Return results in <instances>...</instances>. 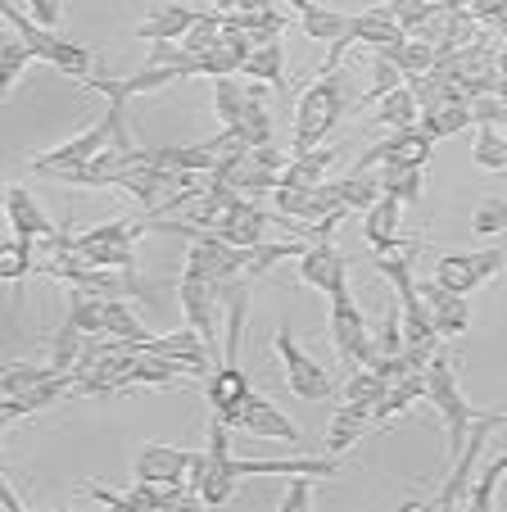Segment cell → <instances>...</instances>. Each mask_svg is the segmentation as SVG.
I'll return each instance as SVG.
<instances>
[{
    "mask_svg": "<svg viewBox=\"0 0 507 512\" xmlns=\"http://www.w3.org/2000/svg\"><path fill=\"white\" fill-rule=\"evenodd\" d=\"M218 37H222V14H218V10H209V14H200V19H195V28L182 37V46L191 50L195 59H200Z\"/></svg>",
    "mask_w": 507,
    "mask_h": 512,
    "instance_id": "bcb514c9",
    "label": "cell"
},
{
    "mask_svg": "<svg viewBox=\"0 0 507 512\" xmlns=\"http://www.w3.org/2000/svg\"><path fill=\"white\" fill-rule=\"evenodd\" d=\"M331 345H335V358H340V368H372L376 358V340L367 336V318L363 309L354 304V295H349V277L335 281L331 290Z\"/></svg>",
    "mask_w": 507,
    "mask_h": 512,
    "instance_id": "277c9868",
    "label": "cell"
},
{
    "mask_svg": "<svg viewBox=\"0 0 507 512\" xmlns=\"http://www.w3.org/2000/svg\"><path fill=\"white\" fill-rule=\"evenodd\" d=\"M299 28H304V37L308 41H340L345 37V28H349V14L345 10H335V5H322V0H313V10H304L299 14Z\"/></svg>",
    "mask_w": 507,
    "mask_h": 512,
    "instance_id": "83f0119b",
    "label": "cell"
},
{
    "mask_svg": "<svg viewBox=\"0 0 507 512\" xmlns=\"http://www.w3.org/2000/svg\"><path fill=\"white\" fill-rule=\"evenodd\" d=\"M507 263L503 250H476V254H440L435 259V281L453 295H476L489 277H498Z\"/></svg>",
    "mask_w": 507,
    "mask_h": 512,
    "instance_id": "30bf717a",
    "label": "cell"
},
{
    "mask_svg": "<svg viewBox=\"0 0 507 512\" xmlns=\"http://www.w3.org/2000/svg\"><path fill=\"white\" fill-rule=\"evenodd\" d=\"M82 345H87V331L73 327V322H59L55 331H50V345H46V363L55 372H73L77 368V354H82Z\"/></svg>",
    "mask_w": 507,
    "mask_h": 512,
    "instance_id": "4dcf8cb0",
    "label": "cell"
},
{
    "mask_svg": "<svg viewBox=\"0 0 507 512\" xmlns=\"http://www.w3.org/2000/svg\"><path fill=\"white\" fill-rule=\"evenodd\" d=\"M73 390H77V372H59V377H50V381H41V386H32L28 395L5 399V404H0V422L14 426V422H23V417L41 413V408L59 404V399H68Z\"/></svg>",
    "mask_w": 507,
    "mask_h": 512,
    "instance_id": "9a60e30c",
    "label": "cell"
},
{
    "mask_svg": "<svg viewBox=\"0 0 507 512\" xmlns=\"http://www.w3.org/2000/svg\"><path fill=\"white\" fill-rule=\"evenodd\" d=\"M245 73L249 78H259V82H268L272 91H286L290 87L286 82V46H281L277 37L263 41V46H254V55L245 59Z\"/></svg>",
    "mask_w": 507,
    "mask_h": 512,
    "instance_id": "484cf974",
    "label": "cell"
},
{
    "mask_svg": "<svg viewBox=\"0 0 507 512\" xmlns=\"http://www.w3.org/2000/svg\"><path fill=\"white\" fill-rule=\"evenodd\" d=\"M363 218H367L363 236H367V245H372V250H381V245H390V241H399V236H403V204L394 200V195H381V200H376Z\"/></svg>",
    "mask_w": 507,
    "mask_h": 512,
    "instance_id": "cb8c5ba5",
    "label": "cell"
},
{
    "mask_svg": "<svg viewBox=\"0 0 507 512\" xmlns=\"http://www.w3.org/2000/svg\"><path fill=\"white\" fill-rule=\"evenodd\" d=\"M313 241H304V236H295V241H259L249 245V263H245V277H263V272H272L281 259H299V254L308 250Z\"/></svg>",
    "mask_w": 507,
    "mask_h": 512,
    "instance_id": "f546056e",
    "label": "cell"
},
{
    "mask_svg": "<svg viewBox=\"0 0 507 512\" xmlns=\"http://www.w3.org/2000/svg\"><path fill=\"white\" fill-rule=\"evenodd\" d=\"M19 5H28V14L41 28H59V19H64V0H19Z\"/></svg>",
    "mask_w": 507,
    "mask_h": 512,
    "instance_id": "681fc988",
    "label": "cell"
},
{
    "mask_svg": "<svg viewBox=\"0 0 507 512\" xmlns=\"http://www.w3.org/2000/svg\"><path fill=\"white\" fill-rule=\"evenodd\" d=\"M240 426H245L249 435H259V440H286V445H299V440H304V426H295L272 399H263V395H249L245 422Z\"/></svg>",
    "mask_w": 507,
    "mask_h": 512,
    "instance_id": "e0dca14e",
    "label": "cell"
},
{
    "mask_svg": "<svg viewBox=\"0 0 507 512\" xmlns=\"http://www.w3.org/2000/svg\"><path fill=\"white\" fill-rule=\"evenodd\" d=\"M68 322L82 327L87 336H109L105 331V300L91 290H68Z\"/></svg>",
    "mask_w": 507,
    "mask_h": 512,
    "instance_id": "e575fe53",
    "label": "cell"
},
{
    "mask_svg": "<svg viewBox=\"0 0 507 512\" xmlns=\"http://www.w3.org/2000/svg\"><path fill=\"white\" fill-rule=\"evenodd\" d=\"M494 68H498V78L507 82V55H498V59H494Z\"/></svg>",
    "mask_w": 507,
    "mask_h": 512,
    "instance_id": "816d5d0a",
    "label": "cell"
},
{
    "mask_svg": "<svg viewBox=\"0 0 507 512\" xmlns=\"http://www.w3.org/2000/svg\"><path fill=\"white\" fill-rule=\"evenodd\" d=\"M503 118H507V105H503V96H494V91H489V96H471V123H498L503 127Z\"/></svg>",
    "mask_w": 507,
    "mask_h": 512,
    "instance_id": "c3c4849f",
    "label": "cell"
},
{
    "mask_svg": "<svg viewBox=\"0 0 507 512\" xmlns=\"http://www.w3.org/2000/svg\"><path fill=\"white\" fill-rule=\"evenodd\" d=\"M204 481H200V494L195 499L200 503H213V508H222V503H231V494H236L240 476L236 467H231V426L222 422V417H213L209 422V445H204Z\"/></svg>",
    "mask_w": 507,
    "mask_h": 512,
    "instance_id": "9c48e42d",
    "label": "cell"
},
{
    "mask_svg": "<svg viewBox=\"0 0 507 512\" xmlns=\"http://www.w3.org/2000/svg\"><path fill=\"white\" fill-rule=\"evenodd\" d=\"M376 182L385 195H394L399 204H417L421 200V168H403V164H381Z\"/></svg>",
    "mask_w": 507,
    "mask_h": 512,
    "instance_id": "8d00e7d4",
    "label": "cell"
},
{
    "mask_svg": "<svg viewBox=\"0 0 507 512\" xmlns=\"http://www.w3.org/2000/svg\"><path fill=\"white\" fill-rule=\"evenodd\" d=\"M195 458L200 454H186V449H173V445H145V449H136V458H132V481L191 485Z\"/></svg>",
    "mask_w": 507,
    "mask_h": 512,
    "instance_id": "8fae6325",
    "label": "cell"
},
{
    "mask_svg": "<svg viewBox=\"0 0 507 512\" xmlns=\"http://www.w3.org/2000/svg\"><path fill=\"white\" fill-rule=\"evenodd\" d=\"M218 290H222V281H213L209 272H200V268H186L182 281H177V300H182V309H186V322L204 336L213 358H218V309H222Z\"/></svg>",
    "mask_w": 507,
    "mask_h": 512,
    "instance_id": "ba28073f",
    "label": "cell"
},
{
    "mask_svg": "<svg viewBox=\"0 0 507 512\" xmlns=\"http://www.w3.org/2000/svg\"><path fill=\"white\" fill-rule=\"evenodd\" d=\"M498 426H507V413H498V408H480L476 422H471L467 445H462V454L449 463V476H444V485L426 499V508H458V503H467L471 481H476V463H480L489 435H494Z\"/></svg>",
    "mask_w": 507,
    "mask_h": 512,
    "instance_id": "5b68a950",
    "label": "cell"
},
{
    "mask_svg": "<svg viewBox=\"0 0 507 512\" xmlns=\"http://www.w3.org/2000/svg\"><path fill=\"white\" fill-rule=\"evenodd\" d=\"M195 19H200V10L182 5V0H168L145 23H136V41H182L195 28Z\"/></svg>",
    "mask_w": 507,
    "mask_h": 512,
    "instance_id": "ac0fdd59",
    "label": "cell"
},
{
    "mask_svg": "<svg viewBox=\"0 0 507 512\" xmlns=\"http://www.w3.org/2000/svg\"><path fill=\"white\" fill-rule=\"evenodd\" d=\"M0 508H5V512H23V499L10 490V485H0Z\"/></svg>",
    "mask_w": 507,
    "mask_h": 512,
    "instance_id": "f907efd6",
    "label": "cell"
},
{
    "mask_svg": "<svg viewBox=\"0 0 507 512\" xmlns=\"http://www.w3.org/2000/svg\"><path fill=\"white\" fill-rule=\"evenodd\" d=\"M381 390H385V381H381V372H376V368H354V372H349V381H345V399H349V404L376 408Z\"/></svg>",
    "mask_w": 507,
    "mask_h": 512,
    "instance_id": "ee69618b",
    "label": "cell"
},
{
    "mask_svg": "<svg viewBox=\"0 0 507 512\" xmlns=\"http://www.w3.org/2000/svg\"><path fill=\"white\" fill-rule=\"evenodd\" d=\"M372 55H385L390 64H399L403 78H421V73H431L435 68L440 50H435L431 41H421V37H403V41H390V46H376Z\"/></svg>",
    "mask_w": 507,
    "mask_h": 512,
    "instance_id": "603a6c76",
    "label": "cell"
},
{
    "mask_svg": "<svg viewBox=\"0 0 507 512\" xmlns=\"http://www.w3.org/2000/svg\"><path fill=\"white\" fill-rule=\"evenodd\" d=\"M426 399H431L435 413L444 417V435H449V463H453V458L462 454V445H467L471 422H476L480 408L467 404V395H462L449 349H435V358L426 363Z\"/></svg>",
    "mask_w": 507,
    "mask_h": 512,
    "instance_id": "3957f363",
    "label": "cell"
},
{
    "mask_svg": "<svg viewBox=\"0 0 507 512\" xmlns=\"http://www.w3.org/2000/svg\"><path fill=\"white\" fill-rule=\"evenodd\" d=\"M349 277V254L345 250H335L331 236H322V241H313L304 254H299V281L313 290H331L335 281H345Z\"/></svg>",
    "mask_w": 507,
    "mask_h": 512,
    "instance_id": "4fadbf2b",
    "label": "cell"
},
{
    "mask_svg": "<svg viewBox=\"0 0 507 512\" xmlns=\"http://www.w3.org/2000/svg\"><path fill=\"white\" fill-rule=\"evenodd\" d=\"M345 105H349V91H345L340 68H335V73H317L295 105V145H290V159L313 155L322 141H331Z\"/></svg>",
    "mask_w": 507,
    "mask_h": 512,
    "instance_id": "6da1fadb",
    "label": "cell"
},
{
    "mask_svg": "<svg viewBox=\"0 0 507 512\" xmlns=\"http://www.w3.org/2000/svg\"><path fill=\"white\" fill-rule=\"evenodd\" d=\"M127 105H118V100H109L105 118L100 123H91L87 132L68 136L64 145H55V150H41L37 159H32V173H50V168H73V164H91V159H100L109 150V141H114V127H118V114H123Z\"/></svg>",
    "mask_w": 507,
    "mask_h": 512,
    "instance_id": "8992f818",
    "label": "cell"
},
{
    "mask_svg": "<svg viewBox=\"0 0 507 512\" xmlns=\"http://www.w3.org/2000/svg\"><path fill=\"white\" fill-rule=\"evenodd\" d=\"M367 426H372V408L367 404H340L331 413V426H326V454H349V449L358 445V440H363L367 435Z\"/></svg>",
    "mask_w": 507,
    "mask_h": 512,
    "instance_id": "d6986e66",
    "label": "cell"
},
{
    "mask_svg": "<svg viewBox=\"0 0 507 512\" xmlns=\"http://www.w3.org/2000/svg\"><path fill=\"white\" fill-rule=\"evenodd\" d=\"M32 50H28V41L19 37V32H5V41H0V96L10 100L14 96V87H19V78H23V68L32 64Z\"/></svg>",
    "mask_w": 507,
    "mask_h": 512,
    "instance_id": "f1b7e54d",
    "label": "cell"
},
{
    "mask_svg": "<svg viewBox=\"0 0 507 512\" xmlns=\"http://www.w3.org/2000/svg\"><path fill=\"white\" fill-rule=\"evenodd\" d=\"M503 227H507V200L489 195V200H480L476 209H471V232L476 236H498Z\"/></svg>",
    "mask_w": 507,
    "mask_h": 512,
    "instance_id": "f6af8a7d",
    "label": "cell"
},
{
    "mask_svg": "<svg viewBox=\"0 0 507 512\" xmlns=\"http://www.w3.org/2000/svg\"><path fill=\"white\" fill-rule=\"evenodd\" d=\"M335 150H313V155H299L281 168V182L277 186H295V191H317L326 182V168H331Z\"/></svg>",
    "mask_w": 507,
    "mask_h": 512,
    "instance_id": "4316f807",
    "label": "cell"
},
{
    "mask_svg": "<svg viewBox=\"0 0 507 512\" xmlns=\"http://www.w3.org/2000/svg\"><path fill=\"white\" fill-rule=\"evenodd\" d=\"M385 5H390V10H403V5H412V0H385Z\"/></svg>",
    "mask_w": 507,
    "mask_h": 512,
    "instance_id": "f5cc1de1",
    "label": "cell"
},
{
    "mask_svg": "<svg viewBox=\"0 0 507 512\" xmlns=\"http://www.w3.org/2000/svg\"><path fill=\"white\" fill-rule=\"evenodd\" d=\"M503 472H507V454H498L494 463H489L485 472H480L476 481H471L467 503H471L476 512H489V508H494V490H498V481H503Z\"/></svg>",
    "mask_w": 507,
    "mask_h": 512,
    "instance_id": "7bdbcfd3",
    "label": "cell"
},
{
    "mask_svg": "<svg viewBox=\"0 0 507 512\" xmlns=\"http://www.w3.org/2000/svg\"><path fill=\"white\" fill-rule=\"evenodd\" d=\"M277 354H281V368H286V390L290 395L304 399V404H322V399H331L335 377L299 349V340H295V331L290 327L277 331Z\"/></svg>",
    "mask_w": 507,
    "mask_h": 512,
    "instance_id": "52a82bcc",
    "label": "cell"
},
{
    "mask_svg": "<svg viewBox=\"0 0 507 512\" xmlns=\"http://www.w3.org/2000/svg\"><path fill=\"white\" fill-rule=\"evenodd\" d=\"M503 132H507V118H503Z\"/></svg>",
    "mask_w": 507,
    "mask_h": 512,
    "instance_id": "db71d44e",
    "label": "cell"
},
{
    "mask_svg": "<svg viewBox=\"0 0 507 512\" xmlns=\"http://www.w3.org/2000/svg\"><path fill=\"white\" fill-rule=\"evenodd\" d=\"M0 19H5V28H14L23 41H28V50L37 59H46V64H55V55H59V32L55 28H41L37 19H32L28 10H19V5H0Z\"/></svg>",
    "mask_w": 507,
    "mask_h": 512,
    "instance_id": "44dd1931",
    "label": "cell"
},
{
    "mask_svg": "<svg viewBox=\"0 0 507 512\" xmlns=\"http://www.w3.org/2000/svg\"><path fill=\"white\" fill-rule=\"evenodd\" d=\"M236 132H240V141H245V145H272V114L263 109V100L249 96V105H245V114H240Z\"/></svg>",
    "mask_w": 507,
    "mask_h": 512,
    "instance_id": "b9f144b4",
    "label": "cell"
},
{
    "mask_svg": "<svg viewBox=\"0 0 507 512\" xmlns=\"http://www.w3.org/2000/svg\"><path fill=\"white\" fill-rule=\"evenodd\" d=\"M50 377H59L50 363H5V372H0V395L5 399H14V395H28L32 386H41V381H50Z\"/></svg>",
    "mask_w": 507,
    "mask_h": 512,
    "instance_id": "d590c367",
    "label": "cell"
},
{
    "mask_svg": "<svg viewBox=\"0 0 507 512\" xmlns=\"http://www.w3.org/2000/svg\"><path fill=\"white\" fill-rule=\"evenodd\" d=\"M421 300H426V309H431L435 327H440V336H462V331L471 327V304L467 295H453V290H444L440 281H421Z\"/></svg>",
    "mask_w": 507,
    "mask_h": 512,
    "instance_id": "2e32d148",
    "label": "cell"
},
{
    "mask_svg": "<svg viewBox=\"0 0 507 512\" xmlns=\"http://www.w3.org/2000/svg\"><path fill=\"white\" fill-rule=\"evenodd\" d=\"M417 254H421V241L412 236V241H390V245H381L376 250V272H381L385 281H394V290H403V286H412V263H417Z\"/></svg>",
    "mask_w": 507,
    "mask_h": 512,
    "instance_id": "d4e9b609",
    "label": "cell"
},
{
    "mask_svg": "<svg viewBox=\"0 0 507 512\" xmlns=\"http://www.w3.org/2000/svg\"><path fill=\"white\" fill-rule=\"evenodd\" d=\"M313 481L317 476H290L286 494H281V512H304L313 503Z\"/></svg>",
    "mask_w": 507,
    "mask_h": 512,
    "instance_id": "7dc6e473",
    "label": "cell"
},
{
    "mask_svg": "<svg viewBox=\"0 0 507 512\" xmlns=\"http://www.w3.org/2000/svg\"><path fill=\"white\" fill-rule=\"evenodd\" d=\"M421 399H426V372H408V377H399V381H385L381 399H376V408H372V426L390 422V417H399L403 408L421 404Z\"/></svg>",
    "mask_w": 507,
    "mask_h": 512,
    "instance_id": "7402d4cb",
    "label": "cell"
},
{
    "mask_svg": "<svg viewBox=\"0 0 507 512\" xmlns=\"http://www.w3.org/2000/svg\"><path fill=\"white\" fill-rule=\"evenodd\" d=\"M272 218H277V213H268L259 200H249V195H245V200H236L227 213H222L213 232H218L227 245H240V250H249V245L263 241V227H268Z\"/></svg>",
    "mask_w": 507,
    "mask_h": 512,
    "instance_id": "5bb4252c",
    "label": "cell"
},
{
    "mask_svg": "<svg viewBox=\"0 0 507 512\" xmlns=\"http://www.w3.org/2000/svg\"><path fill=\"white\" fill-rule=\"evenodd\" d=\"M417 127L431 141H444V136H458L471 127V105H431V109H421Z\"/></svg>",
    "mask_w": 507,
    "mask_h": 512,
    "instance_id": "1f68e13d",
    "label": "cell"
},
{
    "mask_svg": "<svg viewBox=\"0 0 507 512\" xmlns=\"http://www.w3.org/2000/svg\"><path fill=\"white\" fill-rule=\"evenodd\" d=\"M37 241H23V236H10V241L0 245V277L19 286L28 272H37Z\"/></svg>",
    "mask_w": 507,
    "mask_h": 512,
    "instance_id": "836d02e7",
    "label": "cell"
},
{
    "mask_svg": "<svg viewBox=\"0 0 507 512\" xmlns=\"http://www.w3.org/2000/svg\"><path fill=\"white\" fill-rule=\"evenodd\" d=\"M417 118H421V105H417V96H412L408 82L394 87L390 96L376 105V123L390 127V132H399V127H417Z\"/></svg>",
    "mask_w": 507,
    "mask_h": 512,
    "instance_id": "d6a6232c",
    "label": "cell"
},
{
    "mask_svg": "<svg viewBox=\"0 0 507 512\" xmlns=\"http://www.w3.org/2000/svg\"><path fill=\"white\" fill-rule=\"evenodd\" d=\"M403 73H399V64H390L385 55H372V78H367V87H363V96H358V105H381L385 96H390L394 87H403Z\"/></svg>",
    "mask_w": 507,
    "mask_h": 512,
    "instance_id": "60d3db41",
    "label": "cell"
},
{
    "mask_svg": "<svg viewBox=\"0 0 507 512\" xmlns=\"http://www.w3.org/2000/svg\"><path fill=\"white\" fill-rule=\"evenodd\" d=\"M5 218H10V232L23 241H55L59 236V227L50 223L41 200L23 182H10V191H5Z\"/></svg>",
    "mask_w": 507,
    "mask_h": 512,
    "instance_id": "7c38bea8",
    "label": "cell"
},
{
    "mask_svg": "<svg viewBox=\"0 0 507 512\" xmlns=\"http://www.w3.org/2000/svg\"><path fill=\"white\" fill-rule=\"evenodd\" d=\"M145 349H154V354H173V358H186V363H191L195 372H200V377H209L213 372V349L204 345V336L200 331L191 327V322H186L182 331H168V336H154L150 345Z\"/></svg>",
    "mask_w": 507,
    "mask_h": 512,
    "instance_id": "ffe728a7",
    "label": "cell"
},
{
    "mask_svg": "<svg viewBox=\"0 0 507 512\" xmlns=\"http://www.w3.org/2000/svg\"><path fill=\"white\" fill-rule=\"evenodd\" d=\"M335 191H340V200H345L354 213H367L385 195L381 182H376V173H345V177H335Z\"/></svg>",
    "mask_w": 507,
    "mask_h": 512,
    "instance_id": "74e56055",
    "label": "cell"
},
{
    "mask_svg": "<svg viewBox=\"0 0 507 512\" xmlns=\"http://www.w3.org/2000/svg\"><path fill=\"white\" fill-rule=\"evenodd\" d=\"M150 232V218H109V223L91 227L82 236H68L59 227L55 241H41V245H55V250H73L77 259L96 263V268H118V272H136V236Z\"/></svg>",
    "mask_w": 507,
    "mask_h": 512,
    "instance_id": "7a4b0ae2",
    "label": "cell"
},
{
    "mask_svg": "<svg viewBox=\"0 0 507 512\" xmlns=\"http://www.w3.org/2000/svg\"><path fill=\"white\" fill-rule=\"evenodd\" d=\"M245 105H249V87H240L236 78H213V109H218L222 127H236Z\"/></svg>",
    "mask_w": 507,
    "mask_h": 512,
    "instance_id": "ab89813d",
    "label": "cell"
},
{
    "mask_svg": "<svg viewBox=\"0 0 507 512\" xmlns=\"http://www.w3.org/2000/svg\"><path fill=\"white\" fill-rule=\"evenodd\" d=\"M105 331L118 340H132V345H150L154 340L150 331H145V322L127 309V300H105Z\"/></svg>",
    "mask_w": 507,
    "mask_h": 512,
    "instance_id": "f35d334b",
    "label": "cell"
}]
</instances>
